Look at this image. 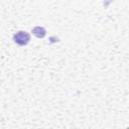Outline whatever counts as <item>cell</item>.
Instances as JSON below:
<instances>
[{
	"label": "cell",
	"mask_w": 129,
	"mask_h": 129,
	"mask_svg": "<svg viewBox=\"0 0 129 129\" xmlns=\"http://www.w3.org/2000/svg\"><path fill=\"white\" fill-rule=\"evenodd\" d=\"M28 35L26 34V33H24V32H19L16 36H15V41H17L18 43H20V44H24V43H26L27 42V40H28Z\"/></svg>",
	"instance_id": "obj_1"
}]
</instances>
